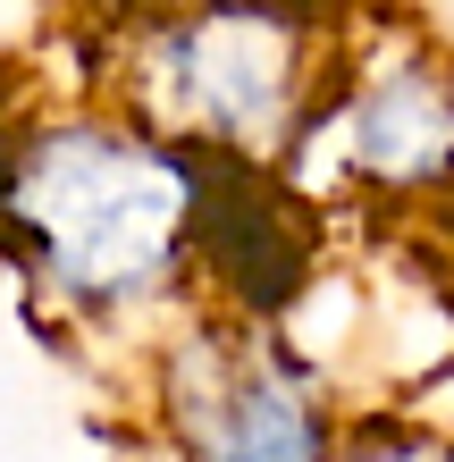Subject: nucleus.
Wrapping results in <instances>:
<instances>
[{
	"mask_svg": "<svg viewBox=\"0 0 454 462\" xmlns=\"http://www.w3.org/2000/svg\"><path fill=\"white\" fill-rule=\"evenodd\" d=\"M219 160L169 143L101 85L0 110V253L51 319L118 362L202 294Z\"/></svg>",
	"mask_w": 454,
	"mask_h": 462,
	"instance_id": "obj_1",
	"label": "nucleus"
},
{
	"mask_svg": "<svg viewBox=\"0 0 454 462\" xmlns=\"http://www.w3.org/2000/svg\"><path fill=\"white\" fill-rule=\"evenodd\" d=\"M337 34L345 0H110L85 85L219 169H286Z\"/></svg>",
	"mask_w": 454,
	"mask_h": 462,
	"instance_id": "obj_2",
	"label": "nucleus"
},
{
	"mask_svg": "<svg viewBox=\"0 0 454 462\" xmlns=\"http://www.w3.org/2000/svg\"><path fill=\"white\" fill-rule=\"evenodd\" d=\"M320 219H454V42L412 9L345 0V34L278 169Z\"/></svg>",
	"mask_w": 454,
	"mask_h": 462,
	"instance_id": "obj_3",
	"label": "nucleus"
},
{
	"mask_svg": "<svg viewBox=\"0 0 454 462\" xmlns=\"http://www.w3.org/2000/svg\"><path fill=\"white\" fill-rule=\"evenodd\" d=\"M126 387L160 462H329L362 412L337 362L295 337V319H261L210 294L126 353Z\"/></svg>",
	"mask_w": 454,
	"mask_h": 462,
	"instance_id": "obj_4",
	"label": "nucleus"
},
{
	"mask_svg": "<svg viewBox=\"0 0 454 462\" xmlns=\"http://www.w3.org/2000/svg\"><path fill=\"white\" fill-rule=\"evenodd\" d=\"M329 462H454V420L404 412V403H362Z\"/></svg>",
	"mask_w": 454,
	"mask_h": 462,
	"instance_id": "obj_5",
	"label": "nucleus"
},
{
	"mask_svg": "<svg viewBox=\"0 0 454 462\" xmlns=\"http://www.w3.org/2000/svg\"><path fill=\"white\" fill-rule=\"evenodd\" d=\"M152 462H160V454H152Z\"/></svg>",
	"mask_w": 454,
	"mask_h": 462,
	"instance_id": "obj_6",
	"label": "nucleus"
}]
</instances>
